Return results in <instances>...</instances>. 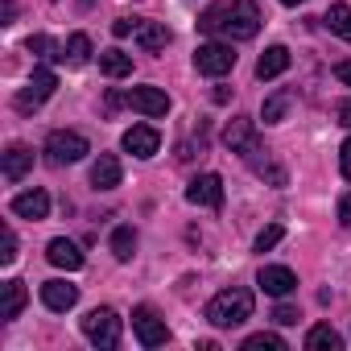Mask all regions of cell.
I'll use <instances>...</instances> for the list:
<instances>
[{
  "label": "cell",
  "mask_w": 351,
  "mask_h": 351,
  "mask_svg": "<svg viewBox=\"0 0 351 351\" xmlns=\"http://www.w3.org/2000/svg\"><path fill=\"white\" fill-rule=\"evenodd\" d=\"M232 66H236L232 42H203V46L195 50V71L207 75V79H219V75H228Z\"/></svg>",
  "instance_id": "obj_4"
},
{
  "label": "cell",
  "mask_w": 351,
  "mask_h": 351,
  "mask_svg": "<svg viewBox=\"0 0 351 351\" xmlns=\"http://www.w3.org/2000/svg\"><path fill=\"white\" fill-rule=\"evenodd\" d=\"M124 99H128V108L141 112V116H165V112H169V95H165L161 87H132Z\"/></svg>",
  "instance_id": "obj_11"
},
{
  "label": "cell",
  "mask_w": 351,
  "mask_h": 351,
  "mask_svg": "<svg viewBox=\"0 0 351 351\" xmlns=\"http://www.w3.org/2000/svg\"><path fill=\"white\" fill-rule=\"evenodd\" d=\"M132 335L141 347H161L169 339V326H165V318H157L153 306H136L132 310Z\"/></svg>",
  "instance_id": "obj_7"
},
{
  "label": "cell",
  "mask_w": 351,
  "mask_h": 351,
  "mask_svg": "<svg viewBox=\"0 0 351 351\" xmlns=\"http://www.w3.org/2000/svg\"><path fill=\"white\" fill-rule=\"evenodd\" d=\"M13 215H21V219H46L50 215V195L42 191V186H34V191H21L17 199H13Z\"/></svg>",
  "instance_id": "obj_13"
},
{
  "label": "cell",
  "mask_w": 351,
  "mask_h": 351,
  "mask_svg": "<svg viewBox=\"0 0 351 351\" xmlns=\"http://www.w3.org/2000/svg\"><path fill=\"white\" fill-rule=\"evenodd\" d=\"M136 25H141V21H132V17H120V21L112 25V34H116V38H128V34H136Z\"/></svg>",
  "instance_id": "obj_33"
},
{
  "label": "cell",
  "mask_w": 351,
  "mask_h": 351,
  "mask_svg": "<svg viewBox=\"0 0 351 351\" xmlns=\"http://www.w3.org/2000/svg\"><path fill=\"white\" fill-rule=\"evenodd\" d=\"M132 38H136V46H141L145 54H157V50H165V46H169V29H165L161 21H141Z\"/></svg>",
  "instance_id": "obj_18"
},
{
  "label": "cell",
  "mask_w": 351,
  "mask_h": 351,
  "mask_svg": "<svg viewBox=\"0 0 351 351\" xmlns=\"http://www.w3.org/2000/svg\"><path fill=\"white\" fill-rule=\"evenodd\" d=\"M256 285H261L269 298H289V293L298 289V277H293V269H285V265H265L261 277H256Z\"/></svg>",
  "instance_id": "obj_12"
},
{
  "label": "cell",
  "mask_w": 351,
  "mask_h": 351,
  "mask_svg": "<svg viewBox=\"0 0 351 351\" xmlns=\"http://www.w3.org/2000/svg\"><path fill=\"white\" fill-rule=\"evenodd\" d=\"M240 351H285V339L273 335V330H261V335H248L240 343Z\"/></svg>",
  "instance_id": "obj_25"
},
{
  "label": "cell",
  "mask_w": 351,
  "mask_h": 351,
  "mask_svg": "<svg viewBox=\"0 0 351 351\" xmlns=\"http://www.w3.org/2000/svg\"><path fill=\"white\" fill-rule=\"evenodd\" d=\"M335 79H339L343 87H351V62H339V66H335Z\"/></svg>",
  "instance_id": "obj_36"
},
{
  "label": "cell",
  "mask_w": 351,
  "mask_h": 351,
  "mask_svg": "<svg viewBox=\"0 0 351 351\" xmlns=\"http://www.w3.org/2000/svg\"><path fill=\"white\" fill-rule=\"evenodd\" d=\"M281 236H285V228H281V223H269V228L256 236V244H252V248H256V252H269V248H277V244H281Z\"/></svg>",
  "instance_id": "obj_30"
},
{
  "label": "cell",
  "mask_w": 351,
  "mask_h": 351,
  "mask_svg": "<svg viewBox=\"0 0 351 351\" xmlns=\"http://www.w3.org/2000/svg\"><path fill=\"white\" fill-rule=\"evenodd\" d=\"M13 17H17V5H13V0H0V21L13 25Z\"/></svg>",
  "instance_id": "obj_35"
},
{
  "label": "cell",
  "mask_w": 351,
  "mask_h": 351,
  "mask_svg": "<svg viewBox=\"0 0 351 351\" xmlns=\"http://www.w3.org/2000/svg\"><path fill=\"white\" fill-rule=\"evenodd\" d=\"M62 62H71V66H87V62H91V38H87V34H71L66 46H62Z\"/></svg>",
  "instance_id": "obj_22"
},
{
  "label": "cell",
  "mask_w": 351,
  "mask_h": 351,
  "mask_svg": "<svg viewBox=\"0 0 351 351\" xmlns=\"http://www.w3.org/2000/svg\"><path fill=\"white\" fill-rule=\"evenodd\" d=\"M42 302H46V310H58V314H66V310L79 302V285H71V281L54 277V281H46V285H42Z\"/></svg>",
  "instance_id": "obj_14"
},
{
  "label": "cell",
  "mask_w": 351,
  "mask_h": 351,
  "mask_svg": "<svg viewBox=\"0 0 351 351\" xmlns=\"http://www.w3.org/2000/svg\"><path fill=\"white\" fill-rule=\"evenodd\" d=\"M326 25H330V34H339L343 42H351V5H330Z\"/></svg>",
  "instance_id": "obj_26"
},
{
  "label": "cell",
  "mask_w": 351,
  "mask_h": 351,
  "mask_svg": "<svg viewBox=\"0 0 351 351\" xmlns=\"http://www.w3.org/2000/svg\"><path fill=\"white\" fill-rule=\"evenodd\" d=\"M25 281H5V310H0V318L5 322H13L21 310H25Z\"/></svg>",
  "instance_id": "obj_23"
},
{
  "label": "cell",
  "mask_w": 351,
  "mask_h": 351,
  "mask_svg": "<svg viewBox=\"0 0 351 351\" xmlns=\"http://www.w3.org/2000/svg\"><path fill=\"white\" fill-rule=\"evenodd\" d=\"M248 318H252V293L248 289H223L207 302V322L219 326V330L244 326Z\"/></svg>",
  "instance_id": "obj_2"
},
{
  "label": "cell",
  "mask_w": 351,
  "mask_h": 351,
  "mask_svg": "<svg viewBox=\"0 0 351 351\" xmlns=\"http://www.w3.org/2000/svg\"><path fill=\"white\" fill-rule=\"evenodd\" d=\"M29 169H34V149L29 145H9L5 149V178L9 182H21Z\"/></svg>",
  "instance_id": "obj_17"
},
{
  "label": "cell",
  "mask_w": 351,
  "mask_h": 351,
  "mask_svg": "<svg viewBox=\"0 0 351 351\" xmlns=\"http://www.w3.org/2000/svg\"><path fill=\"white\" fill-rule=\"evenodd\" d=\"M306 351H343V335L330 322H318L306 330Z\"/></svg>",
  "instance_id": "obj_19"
},
{
  "label": "cell",
  "mask_w": 351,
  "mask_h": 351,
  "mask_svg": "<svg viewBox=\"0 0 351 351\" xmlns=\"http://www.w3.org/2000/svg\"><path fill=\"white\" fill-rule=\"evenodd\" d=\"M339 124L351 128V104H339Z\"/></svg>",
  "instance_id": "obj_37"
},
{
  "label": "cell",
  "mask_w": 351,
  "mask_h": 351,
  "mask_svg": "<svg viewBox=\"0 0 351 351\" xmlns=\"http://www.w3.org/2000/svg\"><path fill=\"white\" fill-rule=\"evenodd\" d=\"M199 29L211 38H228V42H248L261 29V9L252 0H219L199 17Z\"/></svg>",
  "instance_id": "obj_1"
},
{
  "label": "cell",
  "mask_w": 351,
  "mask_h": 351,
  "mask_svg": "<svg viewBox=\"0 0 351 351\" xmlns=\"http://www.w3.org/2000/svg\"><path fill=\"white\" fill-rule=\"evenodd\" d=\"M99 71H104L108 79H124V75H132V58H128L124 50H104V54H99Z\"/></svg>",
  "instance_id": "obj_24"
},
{
  "label": "cell",
  "mask_w": 351,
  "mask_h": 351,
  "mask_svg": "<svg viewBox=\"0 0 351 351\" xmlns=\"http://www.w3.org/2000/svg\"><path fill=\"white\" fill-rule=\"evenodd\" d=\"M91 186L95 191H116L120 186V157L116 153H99L91 165Z\"/></svg>",
  "instance_id": "obj_16"
},
{
  "label": "cell",
  "mask_w": 351,
  "mask_h": 351,
  "mask_svg": "<svg viewBox=\"0 0 351 351\" xmlns=\"http://www.w3.org/2000/svg\"><path fill=\"white\" fill-rule=\"evenodd\" d=\"M339 223H343V228H351V191L339 199Z\"/></svg>",
  "instance_id": "obj_34"
},
{
  "label": "cell",
  "mask_w": 351,
  "mask_h": 351,
  "mask_svg": "<svg viewBox=\"0 0 351 351\" xmlns=\"http://www.w3.org/2000/svg\"><path fill=\"white\" fill-rule=\"evenodd\" d=\"M13 261H17V236L5 223V228H0V265H13Z\"/></svg>",
  "instance_id": "obj_29"
},
{
  "label": "cell",
  "mask_w": 351,
  "mask_h": 351,
  "mask_svg": "<svg viewBox=\"0 0 351 351\" xmlns=\"http://www.w3.org/2000/svg\"><path fill=\"white\" fill-rule=\"evenodd\" d=\"M54 87H58V75H54L50 66H34V75H29L25 91L13 99V104H17V112H34V108H42V104L54 95Z\"/></svg>",
  "instance_id": "obj_6"
},
{
  "label": "cell",
  "mask_w": 351,
  "mask_h": 351,
  "mask_svg": "<svg viewBox=\"0 0 351 351\" xmlns=\"http://www.w3.org/2000/svg\"><path fill=\"white\" fill-rule=\"evenodd\" d=\"M87 153H91L87 136H83V132H71V128H58V132H50V141H46V161H50V165H75V161H83Z\"/></svg>",
  "instance_id": "obj_3"
},
{
  "label": "cell",
  "mask_w": 351,
  "mask_h": 351,
  "mask_svg": "<svg viewBox=\"0 0 351 351\" xmlns=\"http://www.w3.org/2000/svg\"><path fill=\"white\" fill-rule=\"evenodd\" d=\"M285 66H289V50L285 46H269L261 54V62H256V79H277V75H285Z\"/></svg>",
  "instance_id": "obj_20"
},
{
  "label": "cell",
  "mask_w": 351,
  "mask_h": 351,
  "mask_svg": "<svg viewBox=\"0 0 351 351\" xmlns=\"http://www.w3.org/2000/svg\"><path fill=\"white\" fill-rule=\"evenodd\" d=\"M223 145L248 161V157L261 149V136H256V128H252L248 116H236V120H228V128H223Z\"/></svg>",
  "instance_id": "obj_8"
},
{
  "label": "cell",
  "mask_w": 351,
  "mask_h": 351,
  "mask_svg": "<svg viewBox=\"0 0 351 351\" xmlns=\"http://www.w3.org/2000/svg\"><path fill=\"white\" fill-rule=\"evenodd\" d=\"M273 322H277V326H293V322H298V310H293V306H277V310H273Z\"/></svg>",
  "instance_id": "obj_31"
},
{
  "label": "cell",
  "mask_w": 351,
  "mask_h": 351,
  "mask_svg": "<svg viewBox=\"0 0 351 351\" xmlns=\"http://www.w3.org/2000/svg\"><path fill=\"white\" fill-rule=\"evenodd\" d=\"M157 149H161V132H157L153 124H132V128L124 132V153H132V157L149 161Z\"/></svg>",
  "instance_id": "obj_9"
},
{
  "label": "cell",
  "mask_w": 351,
  "mask_h": 351,
  "mask_svg": "<svg viewBox=\"0 0 351 351\" xmlns=\"http://www.w3.org/2000/svg\"><path fill=\"white\" fill-rule=\"evenodd\" d=\"M112 252H116V261H132V252H136V232H132V228H116V232H112Z\"/></svg>",
  "instance_id": "obj_27"
},
{
  "label": "cell",
  "mask_w": 351,
  "mask_h": 351,
  "mask_svg": "<svg viewBox=\"0 0 351 351\" xmlns=\"http://www.w3.org/2000/svg\"><path fill=\"white\" fill-rule=\"evenodd\" d=\"M289 108H293V91H273V95L261 104V120H265V124H281V120L289 116Z\"/></svg>",
  "instance_id": "obj_21"
},
{
  "label": "cell",
  "mask_w": 351,
  "mask_h": 351,
  "mask_svg": "<svg viewBox=\"0 0 351 351\" xmlns=\"http://www.w3.org/2000/svg\"><path fill=\"white\" fill-rule=\"evenodd\" d=\"M339 169H343V178L351 182V136L343 141V149H339Z\"/></svg>",
  "instance_id": "obj_32"
},
{
  "label": "cell",
  "mask_w": 351,
  "mask_h": 351,
  "mask_svg": "<svg viewBox=\"0 0 351 351\" xmlns=\"http://www.w3.org/2000/svg\"><path fill=\"white\" fill-rule=\"evenodd\" d=\"M281 5H302V0H281Z\"/></svg>",
  "instance_id": "obj_38"
},
{
  "label": "cell",
  "mask_w": 351,
  "mask_h": 351,
  "mask_svg": "<svg viewBox=\"0 0 351 351\" xmlns=\"http://www.w3.org/2000/svg\"><path fill=\"white\" fill-rule=\"evenodd\" d=\"M25 46H29V54H34V58H42V62H50V58H62V50H58V46H54L46 34H34Z\"/></svg>",
  "instance_id": "obj_28"
},
{
  "label": "cell",
  "mask_w": 351,
  "mask_h": 351,
  "mask_svg": "<svg viewBox=\"0 0 351 351\" xmlns=\"http://www.w3.org/2000/svg\"><path fill=\"white\" fill-rule=\"evenodd\" d=\"M46 261H50V265H58V269H66V273L83 269V252H79V244H75V240H66V236H58V240H50V244H46Z\"/></svg>",
  "instance_id": "obj_15"
},
{
  "label": "cell",
  "mask_w": 351,
  "mask_h": 351,
  "mask_svg": "<svg viewBox=\"0 0 351 351\" xmlns=\"http://www.w3.org/2000/svg\"><path fill=\"white\" fill-rule=\"evenodd\" d=\"M83 335H87L95 347H116V343H120V318H116V310H108V306L87 310V314H83Z\"/></svg>",
  "instance_id": "obj_5"
},
{
  "label": "cell",
  "mask_w": 351,
  "mask_h": 351,
  "mask_svg": "<svg viewBox=\"0 0 351 351\" xmlns=\"http://www.w3.org/2000/svg\"><path fill=\"white\" fill-rule=\"evenodd\" d=\"M186 203H195V207H219L223 203V178H219V173H199V178L186 186Z\"/></svg>",
  "instance_id": "obj_10"
}]
</instances>
